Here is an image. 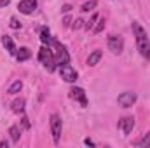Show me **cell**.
Wrapping results in <instances>:
<instances>
[{"instance_id": "cell-10", "label": "cell", "mask_w": 150, "mask_h": 148, "mask_svg": "<svg viewBox=\"0 0 150 148\" xmlns=\"http://www.w3.org/2000/svg\"><path fill=\"white\" fill-rule=\"evenodd\" d=\"M119 127L122 129V132L127 136V134H131V131H133V127H134V118L133 117H122L120 120H119Z\"/></svg>"}, {"instance_id": "cell-21", "label": "cell", "mask_w": 150, "mask_h": 148, "mask_svg": "<svg viewBox=\"0 0 150 148\" xmlns=\"http://www.w3.org/2000/svg\"><path fill=\"white\" fill-rule=\"evenodd\" d=\"M103 28H105V21L103 19H98V25L93 28V33H100V32H103Z\"/></svg>"}, {"instance_id": "cell-25", "label": "cell", "mask_w": 150, "mask_h": 148, "mask_svg": "<svg viewBox=\"0 0 150 148\" xmlns=\"http://www.w3.org/2000/svg\"><path fill=\"white\" fill-rule=\"evenodd\" d=\"M21 124H23V127H25V129H30V122H28V118H26V117H23V118H21Z\"/></svg>"}, {"instance_id": "cell-2", "label": "cell", "mask_w": 150, "mask_h": 148, "mask_svg": "<svg viewBox=\"0 0 150 148\" xmlns=\"http://www.w3.org/2000/svg\"><path fill=\"white\" fill-rule=\"evenodd\" d=\"M38 59H40V63L49 70V72H54L56 70V59H54V52H52V49L47 45V47H42L40 51H38Z\"/></svg>"}, {"instance_id": "cell-26", "label": "cell", "mask_w": 150, "mask_h": 148, "mask_svg": "<svg viewBox=\"0 0 150 148\" xmlns=\"http://www.w3.org/2000/svg\"><path fill=\"white\" fill-rule=\"evenodd\" d=\"M70 9H72V5H70V4H67V5H63V7H61V11H63V12H70Z\"/></svg>"}, {"instance_id": "cell-29", "label": "cell", "mask_w": 150, "mask_h": 148, "mask_svg": "<svg viewBox=\"0 0 150 148\" xmlns=\"http://www.w3.org/2000/svg\"><path fill=\"white\" fill-rule=\"evenodd\" d=\"M7 147H9L7 141H0V148H7Z\"/></svg>"}, {"instance_id": "cell-12", "label": "cell", "mask_w": 150, "mask_h": 148, "mask_svg": "<svg viewBox=\"0 0 150 148\" xmlns=\"http://www.w3.org/2000/svg\"><path fill=\"white\" fill-rule=\"evenodd\" d=\"M101 56H103V52H101L100 49H96V51H93V52L89 54V58H87V65H89V66H96V65L100 63V59H101Z\"/></svg>"}, {"instance_id": "cell-8", "label": "cell", "mask_w": 150, "mask_h": 148, "mask_svg": "<svg viewBox=\"0 0 150 148\" xmlns=\"http://www.w3.org/2000/svg\"><path fill=\"white\" fill-rule=\"evenodd\" d=\"M70 98L79 101L82 106H87V98H86V91L82 87H72L70 89Z\"/></svg>"}, {"instance_id": "cell-1", "label": "cell", "mask_w": 150, "mask_h": 148, "mask_svg": "<svg viewBox=\"0 0 150 148\" xmlns=\"http://www.w3.org/2000/svg\"><path fill=\"white\" fill-rule=\"evenodd\" d=\"M133 33H134V37H136V45H138L140 54H142L145 59H150V40H149L145 30L142 28L140 23H133Z\"/></svg>"}, {"instance_id": "cell-17", "label": "cell", "mask_w": 150, "mask_h": 148, "mask_svg": "<svg viewBox=\"0 0 150 148\" xmlns=\"http://www.w3.org/2000/svg\"><path fill=\"white\" fill-rule=\"evenodd\" d=\"M40 40H42L44 44L51 45V42H52L54 38L51 37V33H49V30H47V28H42V30H40Z\"/></svg>"}, {"instance_id": "cell-22", "label": "cell", "mask_w": 150, "mask_h": 148, "mask_svg": "<svg viewBox=\"0 0 150 148\" xmlns=\"http://www.w3.org/2000/svg\"><path fill=\"white\" fill-rule=\"evenodd\" d=\"M82 26H84V19H80V18H79V19H75V23L72 25V28H74V30H79V28H82Z\"/></svg>"}, {"instance_id": "cell-28", "label": "cell", "mask_w": 150, "mask_h": 148, "mask_svg": "<svg viewBox=\"0 0 150 148\" xmlns=\"http://www.w3.org/2000/svg\"><path fill=\"white\" fill-rule=\"evenodd\" d=\"M9 5V0H0V7H7Z\"/></svg>"}, {"instance_id": "cell-23", "label": "cell", "mask_w": 150, "mask_h": 148, "mask_svg": "<svg viewBox=\"0 0 150 148\" xmlns=\"http://www.w3.org/2000/svg\"><path fill=\"white\" fill-rule=\"evenodd\" d=\"M11 28H14V30H18V28H21V23L16 19V18H12L11 19Z\"/></svg>"}, {"instance_id": "cell-20", "label": "cell", "mask_w": 150, "mask_h": 148, "mask_svg": "<svg viewBox=\"0 0 150 148\" xmlns=\"http://www.w3.org/2000/svg\"><path fill=\"white\" fill-rule=\"evenodd\" d=\"M98 19H100V16H98V14H96V12H94V14H93V18H91V19H89V23H86V25H84V26H86V28H87V30H93V28H94V23H96V21H98Z\"/></svg>"}, {"instance_id": "cell-3", "label": "cell", "mask_w": 150, "mask_h": 148, "mask_svg": "<svg viewBox=\"0 0 150 148\" xmlns=\"http://www.w3.org/2000/svg\"><path fill=\"white\" fill-rule=\"evenodd\" d=\"M51 45L54 47V59H56V65H68L70 63V54H68V51H67V47L65 45H61L58 40H52L51 42Z\"/></svg>"}, {"instance_id": "cell-6", "label": "cell", "mask_w": 150, "mask_h": 148, "mask_svg": "<svg viewBox=\"0 0 150 148\" xmlns=\"http://www.w3.org/2000/svg\"><path fill=\"white\" fill-rule=\"evenodd\" d=\"M117 103H119L122 108H131V106L136 103V94H134V92H131V91H126V92L119 94Z\"/></svg>"}, {"instance_id": "cell-5", "label": "cell", "mask_w": 150, "mask_h": 148, "mask_svg": "<svg viewBox=\"0 0 150 148\" xmlns=\"http://www.w3.org/2000/svg\"><path fill=\"white\" fill-rule=\"evenodd\" d=\"M107 45H108V49L112 51L113 54H120L124 51V40L119 35H110L107 38Z\"/></svg>"}, {"instance_id": "cell-14", "label": "cell", "mask_w": 150, "mask_h": 148, "mask_svg": "<svg viewBox=\"0 0 150 148\" xmlns=\"http://www.w3.org/2000/svg\"><path fill=\"white\" fill-rule=\"evenodd\" d=\"M9 134H11V140H12V143H18V141H19V138H21L19 125H11V127H9Z\"/></svg>"}, {"instance_id": "cell-13", "label": "cell", "mask_w": 150, "mask_h": 148, "mask_svg": "<svg viewBox=\"0 0 150 148\" xmlns=\"http://www.w3.org/2000/svg\"><path fill=\"white\" fill-rule=\"evenodd\" d=\"M2 45L9 51V54H16V51H18L16 45H14V42H12V38L9 37V35H4L2 37Z\"/></svg>"}, {"instance_id": "cell-16", "label": "cell", "mask_w": 150, "mask_h": 148, "mask_svg": "<svg viewBox=\"0 0 150 148\" xmlns=\"http://www.w3.org/2000/svg\"><path fill=\"white\" fill-rule=\"evenodd\" d=\"M21 89H23V82H21V80H16V82L11 84V87L7 89V92H9V94H18Z\"/></svg>"}, {"instance_id": "cell-27", "label": "cell", "mask_w": 150, "mask_h": 148, "mask_svg": "<svg viewBox=\"0 0 150 148\" xmlns=\"http://www.w3.org/2000/svg\"><path fill=\"white\" fill-rule=\"evenodd\" d=\"M84 143H86V145H89V147H94V141H93V140H89V138H87V140H84Z\"/></svg>"}, {"instance_id": "cell-19", "label": "cell", "mask_w": 150, "mask_h": 148, "mask_svg": "<svg viewBox=\"0 0 150 148\" xmlns=\"http://www.w3.org/2000/svg\"><path fill=\"white\" fill-rule=\"evenodd\" d=\"M134 145H136V147H143V148H150V132L149 134H145L142 140L134 141Z\"/></svg>"}, {"instance_id": "cell-18", "label": "cell", "mask_w": 150, "mask_h": 148, "mask_svg": "<svg viewBox=\"0 0 150 148\" xmlns=\"http://www.w3.org/2000/svg\"><path fill=\"white\" fill-rule=\"evenodd\" d=\"M96 5H98V0H89V2H86V4H82L80 11H82V12H91V11H94Z\"/></svg>"}, {"instance_id": "cell-11", "label": "cell", "mask_w": 150, "mask_h": 148, "mask_svg": "<svg viewBox=\"0 0 150 148\" xmlns=\"http://www.w3.org/2000/svg\"><path fill=\"white\" fill-rule=\"evenodd\" d=\"M16 59L18 61H26V59H30L32 58V51L28 49V47H19L18 51H16Z\"/></svg>"}, {"instance_id": "cell-15", "label": "cell", "mask_w": 150, "mask_h": 148, "mask_svg": "<svg viewBox=\"0 0 150 148\" xmlns=\"http://www.w3.org/2000/svg\"><path fill=\"white\" fill-rule=\"evenodd\" d=\"M12 111H14V113H23V111H25V99H23V98L12 101Z\"/></svg>"}, {"instance_id": "cell-24", "label": "cell", "mask_w": 150, "mask_h": 148, "mask_svg": "<svg viewBox=\"0 0 150 148\" xmlns=\"http://www.w3.org/2000/svg\"><path fill=\"white\" fill-rule=\"evenodd\" d=\"M70 23H72V18L70 16H65L63 18V26H70Z\"/></svg>"}, {"instance_id": "cell-7", "label": "cell", "mask_w": 150, "mask_h": 148, "mask_svg": "<svg viewBox=\"0 0 150 148\" xmlns=\"http://www.w3.org/2000/svg\"><path fill=\"white\" fill-rule=\"evenodd\" d=\"M59 75L65 82H75L79 78V73L75 72V68H72L70 65H61L59 66Z\"/></svg>"}, {"instance_id": "cell-4", "label": "cell", "mask_w": 150, "mask_h": 148, "mask_svg": "<svg viewBox=\"0 0 150 148\" xmlns=\"http://www.w3.org/2000/svg\"><path fill=\"white\" fill-rule=\"evenodd\" d=\"M61 129H63V122H61V117L52 113L51 115V132H52V140L54 143L59 141V136H61Z\"/></svg>"}, {"instance_id": "cell-9", "label": "cell", "mask_w": 150, "mask_h": 148, "mask_svg": "<svg viewBox=\"0 0 150 148\" xmlns=\"http://www.w3.org/2000/svg\"><path fill=\"white\" fill-rule=\"evenodd\" d=\"M18 9L21 14H32L37 9V0H21L18 4Z\"/></svg>"}]
</instances>
